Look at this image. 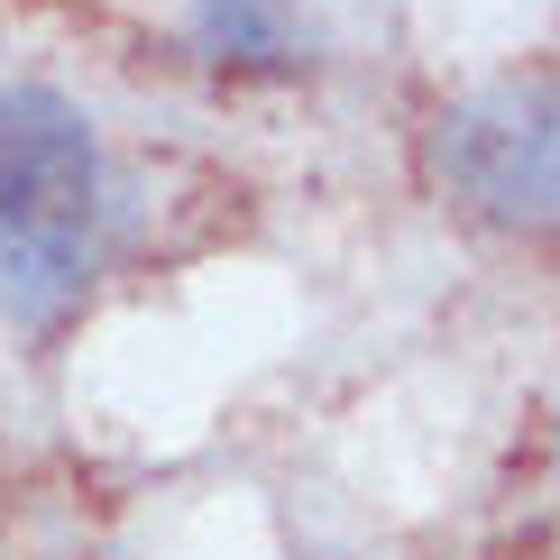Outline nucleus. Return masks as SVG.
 Wrapping results in <instances>:
<instances>
[{
	"instance_id": "f257e3e1",
	"label": "nucleus",
	"mask_w": 560,
	"mask_h": 560,
	"mask_svg": "<svg viewBox=\"0 0 560 560\" xmlns=\"http://www.w3.org/2000/svg\"><path fill=\"white\" fill-rule=\"evenodd\" d=\"M102 240V148L46 83H0V303L46 322L83 294Z\"/></svg>"
},
{
	"instance_id": "f03ea898",
	"label": "nucleus",
	"mask_w": 560,
	"mask_h": 560,
	"mask_svg": "<svg viewBox=\"0 0 560 560\" xmlns=\"http://www.w3.org/2000/svg\"><path fill=\"white\" fill-rule=\"evenodd\" d=\"M432 184L487 230L560 240V74H505L432 120Z\"/></svg>"
}]
</instances>
